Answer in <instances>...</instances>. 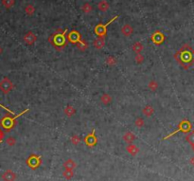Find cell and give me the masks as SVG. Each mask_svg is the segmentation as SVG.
Here are the masks:
<instances>
[{"instance_id": "e575fe53", "label": "cell", "mask_w": 194, "mask_h": 181, "mask_svg": "<svg viewBox=\"0 0 194 181\" xmlns=\"http://www.w3.org/2000/svg\"><path fill=\"white\" fill-rule=\"evenodd\" d=\"M3 137H4V132H3L1 129H0V142L2 141Z\"/></svg>"}, {"instance_id": "5b68a950", "label": "cell", "mask_w": 194, "mask_h": 181, "mask_svg": "<svg viewBox=\"0 0 194 181\" xmlns=\"http://www.w3.org/2000/svg\"><path fill=\"white\" fill-rule=\"evenodd\" d=\"M13 89V84L9 78H4L0 81V91L4 94H9Z\"/></svg>"}, {"instance_id": "d590c367", "label": "cell", "mask_w": 194, "mask_h": 181, "mask_svg": "<svg viewBox=\"0 0 194 181\" xmlns=\"http://www.w3.org/2000/svg\"><path fill=\"white\" fill-rule=\"evenodd\" d=\"M2 52H3V49H2V48H1V46H0V55L2 54Z\"/></svg>"}, {"instance_id": "ba28073f", "label": "cell", "mask_w": 194, "mask_h": 181, "mask_svg": "<svg viewBox=\"0 0 194 181\" xmlns=\"http://www.w3.org/2000/svg\"><path fill=\"white\" fill-rule=\"evenodd\" d=\"M23 39H24V42L26 43L27 45L30 46V45H33L34 43L36 42L37 36L35 35L32 31H28V32H27V33L24 35Z\"/></svg>"}, {"instance_id": "2e32d148", "label": "cell", "mask_w": 194, "mask_h": 181, "mask_svg": "<svg viewBox=\"0 0 194 181\" xmlns=\"http://www.w3.org/2000/svg\"><path fill=\"white\" fill-rule=\"evenodd\" d=\"M132 49H133V51L135 52L136 54H137V53H141L142 50L144 49V46H143V45L140 42H136V43H135L134 45H133Z\"/></svg>"}, {"instance_id": "603a6c76", "label": "cell", "mask_w": 194, "mask_h": 181, "mask_svg": "<svg viewBox=\"0 0 194 181\" xmlns=\"http://www.w3.org/2000/svg\"><path fill=\"white\" fill-rule=\"evenodd\" d=\"M148 87L149 89L152 90V91H156L158 88V83L156 81H154V80H153V81H151L148 84Z\"/></svg>"}, {"instance_id": "484cf974", "label": "cell", "mask_w": 194, "mask_h": 181, "mask_svg": "<svg viewBox=\"0 0 194 181\" xmlns=\"http://www.w3.org/2000/svg\"><path fill=\"white\" fill-rule=\"evenodd\" d=\"M77 46H78V49H80V50H82V51H84V50L87 49V44L84 41V40H81V41H80L79 43H77Z\"/></svg>"}, {"instance_id": "d4e9b609", "label": "cell", "mask_w": 194, "mask_h": 181, "mask_svg": "<svg viewBox=\"0 0 194 181\" xmlns=\"http://www.w3.org/2000/svg\"><path fill=\"white\" fill-rule=\"evenodd\" d=\"M25 12H26V13L28 14V15H32V14L34 13V12H35V8L32 5H30V4H28V5H27L26 6V8H25Z\"/></svg>"}, {"instance_id": "d6a6232c", "label": "cell", "mask_w": 194, "mask_h": 181, "mask_svg": "<svg viewBox=\"0 0 194 181\" xmlns=\"http://www.w3.org/2000/svg\"><path fill=\"white\" fill-rule=\"evenodd\" d=\"M186 139H188L190 143H194V132L189 134V135L186 137Z\"/></svg>"}, {"instance_id": "7a4b0ae2", "label": "cell", "mask_w": 194, "mask_h": 181, "mask_svg": "<svg viewBox=\"0 0 194 181\" xmlns=\"http://www.w3.org/2000/svg\"><path fill=\"white\" fill-rule=\"evenodd\" d=\"M67 33V30L66 31H62L57 30L56 32L52 36H50L49 41L54 45V48L57 50H62L64 46L66 45V34Z\"/></svg>"}, {"instance_id": "8fae6325", "label": "cell", "mask_w": 194, "mask_h": 181, "mask_svg": "<svg viewBox=\"0 0 194 181\" xmlns=\"http://www.w3.org/2000/svg\"><path fill=\"white\" fill-rule=\"evenodd\" d=\"M28 165L31 166V168H36L38 165L40 164V157H36V155H31L28 160Z\"/></svg>"}, {"instance_id": "4316f807", "label": "cell", "mask_w": 194, "mask_h": 181, "mask_svg": "<svg viewBox=\"0 0 194 181\" xmlns=\"http://www.w3.org/2000/svg\"><path fill=\"white\" fill-rule=\"evenodd\" d=\"M135 124L136 127H138V128H141V127H143V126H144V124H145L144 119H143L142 118H137V119H135Z\"/></svg>"}, {"instance_id": "9a60e30c", "label": "cell", "mask_w": 194, "mask_h": 181, "mask_svg": "<svg viewBox=\"0 0 194 181\" xmlns=\"http://www.w3.org/2000/svg\"><path fill=\"white\" fill-rule=\"evenodd\" d=\"M142 113L144 114L146 117H151V116L154 113V109H153V107L152 105H146L142 109Z\"/></svg>"}, {"instance_id": "f546056e", "label": "cell", "mask_w": 194, "mask_h": 181, "mask_svg": "<svg viewBox=\"0 0 194 181\" xmlns=\"http://www.w3.org/2000/svg\"><path fill=\"white\" fill-rule=\"evenodd\" d=\"M71 141H72V143L75 144V145H77V144H79V142H80V137L77 135H74L71 137Z\"/></svg>"}, {"instance_id": "ac0fdd59", "label": "cell", "mask_w": 194, "mask_h": 181, "mask_svg": "<svg viewBox=\"0 0 194 181\" xmlns=\"http://www.w3.org/2000/svg\"><path fill=\"white\" fill-rule=\"evenodd\" d=\"M14 178H15V175L12 171H7L3 175V179L5 181H13Z\"/></svg>"}, {"instance_id": "8992f818", "label": "cell", "mask_w": 194, "mask_h": 181, "mask_svg": "<svg viewBox=\"0 0 194 181\" xmlns=\"http://www.w3.org/2000/svg\"><path fill=\"white\" fill-rule=\"evenodd\" d=\"M189 128H190V124H189V122L188 121H183L181 123H180V125H179V128L176 130V131H174V132H172L171 134H170L168 136H167L166 137H164V139H170V137H171V136H173L174 134H176L177 132H179V131H183V132H188V130H189Z\"/></svg>"}, {"instance_id": "d6986e66", "label": "cell", "mask_w": 194, "mask_h": 181, "mask_svg": "<svg viewBox=\"0 0 194 181\" xmlns=\"http://www.w3.org/2000/svg\"><path fill=\"white\" fill-rule=\"evenodd\" d=\"M135 139V136L132 132H127V133H125V134H124V136H123V139H124L127 143H131Z\"/></svg>"}, {"instance_id": "83f0119b", "label": "cell", "mask_w": 194, "mask_h": 181, "mask_svg": "<svg viewBox=\"0 0 194 181\" xmlns=\"http://www.w3.org/2000/svg\"><path fill=\"white\" fill-rule=\"evenodd\" d=\"M127 151L130 152L132 155H135V154H137L138 149L135 145H133V144H130V145L127 147Z\"/></svg>"}, {"instance_id": "9c48e42d", "label": "cell", "mask_w": 194, "mask_h": 181, "mask_svg": "<svg viewBox=\"0 0 194 181\" xmlns=\"http://www.w3.org/2000/svg\"><path fill=\"white\" fill-rule=\"evenodd\" d=\"M67 39H68V41H69L70 43H72V44H77V43L81 41L80 33H79V32L76 31H70L69 33H68Z\"/></svg>"}, {"instance_id": "7402d4cb", "label": "cell", "mask_w": 194, "mask_h": 181, "mask_svg": "<svg viewBox=\"0 0 194 181\" xmlns=\"http://www.w3.org/2000/svg\"><path fill=\"white\" fill-rule=\"evenodd\" d=\"M105 63L108 64V66L113 67V66H115V64H117V60H116V58L113 57V56H108L106 58Z\"/></svg>"}, {"instance_id": "44dd1931", "label": "cell", "mask_w": 194, "mask_h": 181, "mask_svg": "<svg viewBox=\"0 0 194 181\" xmlns=\"http://www.w3.org/2000/svg\"><path fill=\"white\" fill-rule=\"evenodd\" d=\"M81 10L84 13L88 14V13H90L93 10V7H92V5L89 4V3H85V4H84L81 6Z\"/></svg>"}, {"instance_id": "e0dca14e", "label": "cell", "mask_w": 194, "mask_h": 181, "mask_svg": "<svg viewBox=\"0 0 194 181\" xmlns=\"http://www.w3.org/2000/svg\"><path fill=\"white\" fill-rule=\"evenodd\" d=\"M75 113H76V110H75V108L72 105H67L66 108H64V114H66V116L68 118L74 116Z\"/></svg>"}, {"instance_id": "ffe728a7", "label": "cell", "mask_w": 194, "mask_h": 181, "mask_svg": "<svg viewBox=\"0 0 194 181\" xmlns=\"http://www.w3.org/2000/svg\"><path fill=\"white\" fill-rule=\"evenodd\" d=\"M100 101L103 104L105 105H108V104L112 102V97H111L109 94H103V95L100 97Z\"/></svg>"}, {"instance_id": "6da1fadb", "label": "cell", "mask_w": 194, "mask_h": 181, "mask_svg": "<svg viewBox=\"0 0 194 181\" xmlns=\"http://www.w3.org/2000/svg\"><path fill=\"white\" fill-rule=\"evenodd\" d=\"M174 57L182 67L188 68L191 66L194 61V51H192L188 46L186 45L180 49V51L175 54Z\"/></svg>"}, {"instance_id": "30bf717a", "label": "cell", "mask_w": 194, "mask_h": 181, "mask_svg": "<svg viewBox=\"0 0 194 181\" xmlns=\"http://www.w3.org/2000/svg\"><path fill=\"white\" fill-rule=\"evenodd\" d=\"M84 141L87 146H95L96 145L98 139H97V137L95 136V130H93L91 134H88V135L85 137Z\"/></svg>"}, {"instance_id": "5bb4252c", "label": "cell", "mask_w": 194, "mask_h": 181, "mask_svg": "<svg viewBox=\"0 0 194 181\" xmlns=\"http://www.w3.org/2000/svg\"><path fill=\"white\" fill-rule=\"evenodd\" d=\"M93 45H94L95 49H101L104 45H105V38H102V37H98L95 39L94 43H93Z\"/></svg>"}, {"instance_id": "836d02e7", "label": "cell", "mask_w": 194, "mask_h": 181, "mask_svg": "<svg viewBox=\"0 0 194 181\" xmlns=\"http://www.w3.org/2000/svg\"><path fill=\"white\" fill-rule=\"evenodd\" d=\"M0 107H1V108H3V109H4V110H6L7 112H9V113H10V115H14V113H13V112H12V110H10V109H9V108H7L6 106H4V105H2V104H1V103H0Z\"/></svg>"}, {"instance_id": "3957f363", "label": "cell", "mask_w": 194, "mask_h": 181, "mask_svg": "<svg viewBox=\"0 0 194 181\" xmlns=\"http://www.w3.org/2000/svg\"><path fill=\"white\" fill-rule=\"evenodd\" d=\"M28 111V109H26L24 110L22 113H20L18 115L14 116V117H10V116H5L4 118H3L1 121H0V125L2 126L3 128H4L6 131H10V129L13 128V126L15 125V121L16 119H18L19 117H21L23 114L27 113V112Z\"/></svg>"}, {"instance_id": "4fadbf2b", "label": "cell", "mask_w": 194, "mask_h": 181, "mask_svg": "<svg viewBox=\"0 0 194 181\" xmlns=\"http://www.w3.org/2000/svg\"><path fill=\"white\" fill-rule=\"evenodd\" d=\"M98 9L100 10V12H105L110 9V5L106 0H100V1L98 3Z\"/></svg>"}, {"instance_id": "4dcf8cb0", "label": "cell", "mask_w": 194, "mask_h": 181, "mask_svg": "<svg viewBox=\"0 0 194 181\" xmlns=\"http://www.w3.org/2000/svg\"><path fill=\"white\" fill-rule=\"evenodd\" d=\"M15 142H16V140L12 137H8V139H7V143H8L9 145H14V144H15Z\"/></svg>"}, {"instance_id": "cb8c5ba5", "label": "cell", "mask_w": 194, "mask_h": 181, "mask_svg": "<svg viewBox=\"0 0 194 181\" xmlns=\"http://www.w3.org/2000/svg\"><path fill=\"white\" fill-rule=\"evenodd\" d=\"M14 0H2V5L7 9H10L14 5Z\"/></svg>"}, {"instance_id": "1f68e13d", "label": "cell", "mask_w": 194, "mask_h": 181, "mask_svg": "<svg viewBox=\"0 0 194 181\" xmlns=\"http://www.w3.org/2000/svg\"><path fill=\"white\" fill-rule=\"evenodd\" d=\"M64 166L67 168V169H72V168H74V166H75V164L73 163V161L72 160H68L67 162H66V164H64Z\"/></svg>"}, {"instance_id": "f1b7e54d", "label": "cell", "mask_w": 194, "mask_h": 181, "mask_svg": "<svg viewBox=\"0 0 194 181\" xmlns=\"http://www.w3.org/2000/svg\"><path fill=\"white\" fill-rule=\"evenodd\" d=\"M135 61L137 64H141L143 63V61H144V56H143L141 53H137L135 57Z\"/></svg>"}, {"instance_id": "7c38bea8", "label": "cell", "mask_w": 194, "mask_h": 181, "mask_svg": "<svg viewBox=\"0 0 194 181\" xmlns=\"http://www.w3.org/2000/svg\"><path fill=\"white\" fill-rule=\"evenodd\" d=\"M121 32L124 36L128 37V36H131L133 34V32H134V28H132L131 25L125 24L124 26L121 28Z\"/></svg>"}, {"instance_id": "52a82bcc", "label": "cell", "mask_w": 194, "mask_h": 181, "mask_svg": "<svg viewBox=\"0 0 194 181\" xmlns=\"http://www.w3.org/2000/svg\"><path fill=\"white\" fill-rule=\"evenodd\" d=\"M165 40V36L161 31H156L155 32H153L152 35V41L154 43L155 45H160L162 44Z\"/></svg>"}, {"instance_id": "277c9868", "label": "cell", "mask_w": 194, "mask_h": 181, "mask_svg": "<svg viewBox=\"0 0 194 181\" xmlns=\"http://www.w3.org/2000/svg\"><path fill=\"white\" fill-rule=\"evenodd\" d=\"M117 15H116L114 18H112L108 23H106L105 25L104 24H99L98 26L95 27V33L97 34L98 37H102V38H105L106 37V34H107V27L109 26L111 23H113L115 20L117 19Z\"/></svg>"}]
</instances>
